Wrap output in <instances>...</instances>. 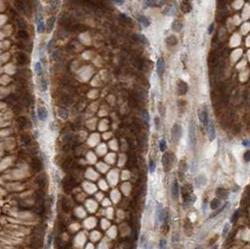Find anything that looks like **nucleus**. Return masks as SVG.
<instances>
[{"mask_svg": "<svg viewBox=\"0 0 250 249\" xmlns=\"http://www.w3.org/2000/svg\"><path fill=\"white\" fill-rule=\"evenodd\" d=\"M197 141V136H196V124L194 121H191L189 124V143L190 146L192 148H195Z\"/></svg>", "mask_w": 250, "mask_h": 249, "instance_id": "f257e3e1", "label": "nucleus"}, {"mask_svg": "<svg viewBox=\"0 0 250 249\" xmlns=\"http://www.w3.org/2000/svg\"><path fill=\"white\" fill-rule=\"evenodd\" d=\"M181 134H183V128L180 124H174L172 126L171 129V138L173 141H179L180 138L181 136Z\"/></svg>", "mask_w": 250, "mask_h": 249, "instance_id": "f03ea898", "label": "nucleus"}, {"mask_svg": "<svg viewBox=\"0 0 250 249\" xmlns=\"http://www.w3.org/2000/svg\"><path fill=\"white\" fill-rule=\"evenodd\" d=\"M173 160H174V156H173L171 153H165L163 158H162V163L165 170L167 171L171 168L172 164H173Z\"/></svg>", "mask_w": 250, "mask_h": 249, "instance_id": "7ed1b4c3", "label": "nucleus"}, {"mask_svg": "<svg viewBox=\"0 0 250 249\" xmlns=\"http://www.w3.org/2000/svg\"><path fill=\"white\" fill-rule=\"evenodd\" d=\"M177 91L180 95H184L188 91L187 84L183 81H179L177 83Z\"/></svg>", "mask_w": 250, "mask_h": 249, "instance_id": "20e7f679", "label": "nucleus"}, {"mask_svg": "<svg viewBox=\"0 0 250 249\" xmlns=\"http://www.w3.org/2000/svg\"><path fill=\"white\" fill-rule=\"evenodd\" d=\"M165 211L163 209V207L161 204H157V208H156V219H157L158 222H163L165 219Z\"/></svg>", "mask_w": 250, "mask_h": 249, "instance_id": "39448f33", "label": "nucleus"}, {"mask_svg": "<svg viewBox=\"0 0 250 249\" xmlns=\"http://www.w3.org/2000/svg\"><path fill=\"white\" fill-rule=\"evenodd\" d=\"M37 115H38V118L40 119V120L41 121H44L47 120L48 118V111L47 109L44 108V107H39L37 110Z\"/></svg>", "mask_w": 250, "mask_h": 249, "instance_id": "423d86ee", "label": "nucleus"}, {"mask_svg": "<svg viewBox=\"0 0 250 249\" xmlns=\"http://www.w3.org/2000/svg\"><path fill=\"white\" fill-rule=\"evenodd\" d=\"M207 133H208V136L210 140H214L215 138V128L214 125V122L211 121L207 124Z\"/></svg>", "mask_w": 250, "mask_h": 249, "instance_id": "0eeeda50", "label": "nucleus"}, {"mask_svg": "<svg viewBox=\"0 0 250 249\" xmlns=\"http://www.w3.org/2000/svg\"><path fill=\"white\" fill-rule=\"evenodd\" d=\"M36 24H37V30L39 33H41L44 28V22L42 20V16L40 13L36 14Z\"/></svg>", "mask_w": 250, "mask_h": 249, "instance_id": "6e6552de", "label": "nucleus"}, {"mask_svg": "<svg viewBox=\"0 0 250 249\" xmlns=\"http://www.w3.org/2000/svg\"><path fill=\"white\" fill-rule=\"evenodd\" d=\"M157 73L160 77H162L165 73V62L163 57H160L157 61Z\"/></svg>", "mask_w": 250, "mask_h": 249, "instance_id": "1a4fd4ad", "label": "nucleus"}, {"mask_svg": "<svg viewBox=\"0 0 250 249\" xmlns=\"http://www.w3.org/2000/svg\"><path fill=\"white\" fill-rule=\"evenodd\" d=\"M216 197L218 198H222V199H226L228 197V191L224 188H217L216 190Z\"/></svg>", "mask_w": 250, "mask_h": 249, "instance_id": "9d476101", "label": "nucleus"}, {"mask_svg": "<svg viewBox=\"0 0 250 249\" xmlns=\"http://www.w3.org/2000/svg\"><path fill=\"white\" fill-rule=\"evenodd\" d=\"M200 119L201 120V122H203L204 124H208L209 122V119H208V112H207V109L206 107L203 109L202 112L200 113Z\"/></svg>", "mask_w": 250, "mask_h": 249, "instance_id": "9b49d317", "label": "nucleus"}, {"mask_svg": "<svg viewBox=\"0 0 250 249\" xmlns=\"http://www.w3.org/2000/svg\"><path fill=\"white\" fill-rule=\"evenodd\" d=\"M171 192H172V197H174V199H177L178 197H179V184H178L177 181L173 183Z\"/></svg>", "mask_w": 250, "mask_h": 249, "instance_id": "f8f14e48", "label": "nucleus"}, {"mask_svg": "<svg viewBox=\"0 0 250 249\" xmlns=\"http://www.w3.org/2000/svg\"><path fill=\"white\" fill-rule=\"evenodd\" d=\"M196 183H197V185L198 187L203 186V185H205V184H206V183H207V179H206V177H204L203 175L198 176L197 178V180H196Z\"/></svg>", "mask_w": 250, "mask_h": 249, "instance_id": "ddd939ff", "label": "nucleus"}, {"mask_svg": "<svg viewBox=\"0 0 250 249\" xmlns=\"http://www.w3.org/2000/svg\"><path fill=\"white\" fill-rule=\"evenodd\" d=\"M220 204H221V202H220V199L218 197L214 198V199L211 201V210H217L220 207Z\"/></svg>", "mask_w": 250, "mask_h": 249, "instance_id": "4468645a", "label": "nucleus"}, {"mask_svg": "<svg viewBox=\"0 0 250 249\" xmlns=\"http://www.w3.org/2000/svg\"><path fill=\"white\" fill-rule=\"evenodd\" d=\"M138 21H139V23H140L144 27H148L150 26V24H151L149 19H148L147 17H145V16H140V17L138 18Z\"/></svg>", "mask_w": 250, "mask_h": 249, "instance_id": "2eb2a0df", "label": "nucleus"}, {"mask_svg": "<svg viewBox=\"0 0 250 249\" xmlns=\"http://www.w3.org/2000/svg\"><path fill=\"white\" fill-rule=\"evenodd\" d=\"M35 71H36L37 75H39V76H41L42 74V67H41V62H37L35 64Z\"/></svg>", "mask_w": 250, "mask_h": 249, "instance_id": "dca6fc26", "label": "nucleus"}, {"mask_svg": "<svg viewBox=\"0 0 250 249\" xmlns=\"http://www.w3.org/2000/svg\"><path fill=\"white\" fill-rule=\"evenodd\" d=\"M181 10H183L184 12H189L191 10V6H190V4L187 2H183L181 4Z\"/></svg>", "mask_w": 250, "mask_h": 249, "instance_id": "f3484780", "label": "nucleus"}, {"mask_svg": "<svg viewBox=\"0 0 250 249\" xmlns=\"http://www.w3.org/2000/svg\"><path fill=\"white\" fill-rule=\"evenodd\" d=\"M167 43L169 45H175V44L177 43V40H176V38H174L173 36H170L169 38H167Z\"/></svg>", "mask_w": 250, "mask_h": 249, "instance_id": "a211bd4d", "label": "nucleus"}, {"mask_svg": "<svg viewBox=\"0 0 250 249\" xmlns=\"http://www.w3.org/2000/svg\"><path fill=\"white\" fill-rule=\"evenodd\" d=\"M159 147H160V150L161 151H165L166 150V147H167V143L165 139H162L159 143Z\"/></svg>", "mask_w": 250, "mask_h": 249, "instance_id": "6ab92c4d", "label": "nucleus"}, {"mask_svg": "<svg viewBox=\"0 0 250 249\" xmlns=\"http://www.w3.org/2000/svg\"><path fill=\"white\" fill-rule=\"evenodd\" d=\"M41 90H42V91H46V90H47V82H46V80H45L44 78L41 79Z\"/></svg>", "mask_w": 250, "mask_h": 249, "instance_id": "aec40b11", "label": "nucleus"}, {"mask_svg": "<svg viewBox=\"0 0 250 249\" xmlns=\"http://www.w3.org/2000/svg\"><path fill=\"white\" fill-rule=\"evenodd\" d=\"M58 115L60 116L63 120H66L68 118V113L64 110H62V109H58Z\"/></svg>", "mask_w": 250, "mask_h": 249, "instance_id": "412c9836", "label": "nucleus"}, {"mask_svg": "<svg viewBox=\"0 0 250 249\" xmlns=\"http://www.w3.org/2000/svg\"><path fill=\"white\" fill-rule=\"evenodd\" d=\"M238 216H239V211H236V212L233 213V215H232V216H231V218H230V222H231V223L236 222V220H237V218H238Z\"/></svg>", "mask_w": 250, "mask_h": 249, "instance_id": "4be33fe9", "label": "nucleus"}, {"mask_svg": "<svg viewBox=\"0 0 250 249\" xmlns=\"http://www.w3.org/2000/svg\"><path fill=\"white\" fill-rule=\"evenodd\" d=\"M244 160L245 162H250V150H246L244 154Z\"/></svg>", "mask_w": 250, "mask_h": 249, "instance_id": "5701e85b", "label": "nucleus"}, {"mask_svg": "<svg viewBox=\"0 0 250 249\" xmlns=\"http://www.w3.org/2000/svg\"><path fill=\"white\" fill-rule=\"evenodd\" d=\"M228 229H230V225H228V224H225V226H224V229H223V232H222L223 236H226V235L228 234Z\"/></svg>", "mask_w": 250, "mask_h": 249, "instance_id": "b1692460", "label": "nucleus"}, {"mask_svg": "<svg viewBox=\"0 0 250 249\" xmlns=\"http://www.w3.org/2000/svg\"><path fill=\"white\" fill-rule=\"evenodd\" d=\"M155 167H156V164H155V162L151 161V163H150V171H151V173H152V172H154Z\"/></svg>", "mask_w": 250, "mask_h": 249, "instance_id": "393cba45", "label": "nucleus"}, {"mask_svg": "<svg viewBox=\"0 0 250 249\" xmlns=\"http://www.w3.org/2000/svg\"><path fill=\"white\" fill-rule=\"evenodd\" d=\"M143 119H144V120L146 121V123H149L150 116H149V114H148L147 112H143Z\"/></svg>", "mask_w": 250, "mask_h": 249, "instance_id": "a878e982", "label": "nucleus"}, {"mask_svg": "<svg viewBox=\"0 0 250 249\" xmlns=\"http://www.w3.org/2000/svg\"><path fill=\"white\" fill-rule=\"evenodd\" d=\"M137 38H138V40L141 41L142 43H148V41H147V39L144 36H142V35H138L137 36Z\"/></svg>", "mask_w": 250, "mask_h": 249, "instance_id": "bb28decb", "label": "nucleus"}, {"mask_svg": "<svg viewBox=\"0 0 250 249\" xmlns=\"http://www.w3.org/2000/svg\"><path fill=\"white\" fill-rule=\"evenodd\" d=\"M161 122H160V119L159 118H155V126H156V129L159 130L161 128Z\"/></svg>", "mask_w": 250, "mask_h": 249, "instance_id": "cd10ccee", "label": "nucleus"}, {"mask_svg": "<svg viewBox=\"0 0 250 249\" xmlns=\"http://www.w3.org/2000/svg\"><path fill=\"white\" fill-rule=\"evenodd\" d=\"M166 243H167V241L165 240V239H162L160 241V243H159V246L161 247V248H164L165 246H166Z\"/></svg>", "mask_w": 250, "mask_h": 249, "instance_id": "c85d7f7f", "label": "nucleus"}, {"mask_svg": "<svg viewBox=\"0 0 250 249\" xmlns=\"http://www.w3.org/2000/svg\"><path fill=\"white\" fill-rule=\"evenodd\" d=\"M242 145L244 147H250V140H248V139H245V140H244L242 142Z\"/></svg>", "mask_w": 250, "mask_h": 249, "instance_id": "c756f323", "label": "nucleus"}, {"mask_svg": "<svg viewBox=\"0 0 250 249\" xmlns=\"http://www.w3.org/2000/svg\"><path fill=\"white\" fill-rule=\"evenodd\" d=\"M214 29V24H211L209 28H208V33H209V34H211V33H213Z\"/></svg>", "mask_w": 250, "mask_h": 249, "instance_id": "7c9ffc66", "label": "nucleus"}, {"mask_svg": "<svg viewBox=\"0 0 250 249\" xmlns=\"http://www.w3.org/2000/svg\"><path fill=\"white\" fill-rule=\"evenodd\" d=\"M113 1L118 5H123L124 4V0H113Z\"/></svg>", "mask_w": 250, "mask_h": 249, "instance_id": "2f4dec72", "label": "nucleus"}, {"mask_svg": "<svg viewBox=\"0 0 250 249\" xmlns=\"http://www.w3.org/2000/svg\"><path fill=\"white\" fill-rule=\"evenodd\" d=\"M52 241H53V235H49L48 240H47V244H48V246H50Z\"/></svg>", "mask_w": 250, "mask_h": 249, "instance_id": "473e14b6", "label": "nucleus"}, {"mask_svg": "<svg viewBox=\"0 0 250 249\" xmlns=\"http://www.w3.org/2000/svg\"><path fill=\"white\" fill-rule=\"evenodd\" d=\"M54 43V39H52V40L50 41V43H49V44H48V46H47V49H49V48H50V46L52 45V43Z\"/></svg>", "mask_w": 250, "mask_h": 249, "instance_id": "72a5a7b5", "label": "nucleus"}]
</instances>
